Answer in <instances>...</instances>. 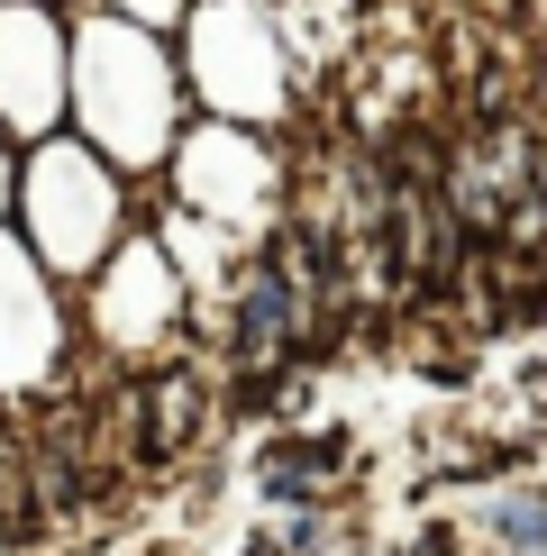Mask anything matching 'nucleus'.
Instances as JSON below:
<instances>
[{
	"label": "nucleus",
	"mask_w": 547,
	"mask_h": 556,
	"mask_svg": "<svg viewBox=\"0 0 547 556\" xmlns=\"http://www.w3.org/2000/svg\"><path fill=\"white\" fill-rule=\"evenodd\" d=\"M530 556H547V547H530Z\"/></svg>",
	"instance_id": "obj_4"
},
{
	"label": "nucleus",
	"mask_w": 547,
	"mask_h": 556,
	"mask_svg": "<svg viewBox=\"0 0 547 556\" xmlns=\"http://www.w3.org/2000/svg\"><path fill=\"white\" fill-rule=\"evenodd\" d=\"M501 539H520V556H530V547H547V493L501 502Z\"/></svg>",
	"instance_id": "obj_3"
},
{
	"label": "nucleus",
	"mask_w": 547,
	"mask_h": 556,
	"mask_svg": "<svg viewBox=\"0 0 547 556\" xmlns=\"http://www.w3.org/2000/svg\"><path fill=\"white\" fill-rule=\"evenodd\" d=\"M292 319H302V301L283 292V274H274V265H256L238 283V365H265L274 346L292 338Z\"/></svg>",
	"instance_id": "obj_1"
},
{
	"label": "nucleus",
	"mask_w": 547,
	"mask_h": 556,
	"mask_svg": "<svg viewBox=\"0 0 547 556\" xmlns=\"http://www.w3.org/2000/svg\"><path fill=\"white\" fill-rule=\"evenodd\" d=\"M329 466H338V438H310V447H274V456H265V493H283V502H292V493H310Z\"/></svg>",
	"instance_id": "obj_2"
}]
</instances>
